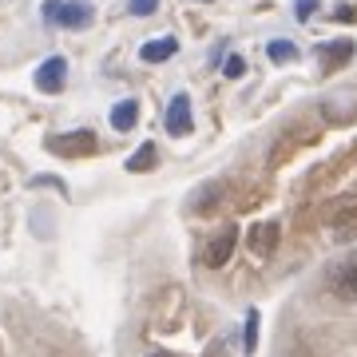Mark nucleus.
Wrapping results in <instances>:
<instances>
[{
  "mask_svg": "<svg viewBox=\"0 0 357 357\" xmlns=\"http://www.w3.org/2000/svg\"><path fill=\"white\" fill-rule=\"evenodd\" d=\"M44 16H48L52 24L79 32V28H88L96 20V8H91L88 0H48L44 4Z\"/></svg>",
  "mask_w": 357,
  "mask_h": 357,
  "instance_id": "nucleus-1",
  "label": "nucleus"
},
{
  "mask_svg": "<svg viewBox=\"0 0 357 357\" xmlns=\"http://www.w3.org/2000/svg\"><path fill=\"white\" fill-rule=\"evenodd\" d=\"M330 290L337 294L342 302H357V255L342 258V262L330 270Z\"/></svg>",
  "mask_w": 357,
  "mask_h": 357,
  "instance_id": "nucleus-3",
  "label": "nucleus"
},
{
  "mask_svg": "<svg viewBox=\"0 0 357 357\" xmlns=\"http://www.w3.org/2000/svg\"><path fill=\"white\" fill-rule=\"evenodd\" d=\"M270 60L274 64H290V60H298V48H294L290 40H270Z\"/></svg>",
  "mask_w": 357,
  "mask_h": 357,
  "instance_id": "nucleus-13",
  "label": "nucleus"
},
{
  "mask_svg": "<svg viewBox=\"0 0 357 357\" xmlns=\"http://www.w3.org/2000/svg\"><path fill=\"white\" fill-rule=\"evenodd\" d=\"M278 238H282L278 222H258V227L250 230V255H258V258H270L274 250H278Z\"/></svg>",
  "mask_w": 357,
  "mask_h": 357,
  "instance_id": "nucleus-8",
  "label": "nucleus"
},
{
  "mask_svg": "<svg viewBox=\"0 0 357 357\" xmlns=\"http://www.w3.org/2000/svg\"><path fill=\"white\" fill-rule=\"evenodd\" d=\"M64 79H68L64 56H52V60H44V64L36 68V88L44 91V96H56V91H64Z\"/></svg>",
  "mask_w": 357,
  "mask_h": 357,
  "instance_id": "nucleus-6",
  "label": "nucleus"
},
{
  "mask_svg": "<svg viewBox=\"0 0 357 357\" xmlns=\"http://www.w3.org/2000/svg\"><path fill=\"white\" fill-rule=\"evenodd\" d=\"M131 16H151L155 8H159V0H128Z\"/></svg>",
  "mask_w": 357,
  "mask_h": 357,
  "instance_id": "nucleus-15",
  "label": "nucleus"
},
{
  "mask_svg": "<svg viewBox=\"0 0 357 357\" xmlns=\"http://www.w3.org/2000/svg\"><path fill=\"white\" fill-rule=\"evenodd\" d=\"M163 128H167V135H191V96L178 91L175 100L167 103Z\"/></svg>",
  "mask_w": 357,
  "mask_h": 357,
  "instance_id": "nucleus-5",
  "label": "nucleus"
},
{
  "mask_svg": "<svg viewBox=\"0 0 357 357\" xmlns=\"http://www.w3.org/2000/svg\"><path fill=\"white\" fill-rule=\"evenodd\" d=\"M243 72H246L243 56H230V60H227V68H222V76H227V79H238Z\"/></svg>",
  "mask_w": 357,
  "mask_h": 357,
  "instance_id": "nucleus-16",
  "label": "nucleus"
},
{
  "mask_svg": "<svg viewBox=\"0 0 357 357\" xmlns=\"http://www.w3.org/2000/svg\"><path fill=\"white\" fill-rule=\"evenodd\" d=\"M159 163V147L155 143H143L139 151L128 159V171H135V175H143V171H151V167Z\"/></svg>",
  "mask_w": 357,
  "mask_h": 357,
  "instance_id": "nucleus-12",
  "label": "nucleus"
},
{
  "mask_svg": "<svg viewBox=\"0 0 357 357\" xmlns=\"http://www.w3.org/2000/svg\"><path fill=\"white\" fill-rule=\"evenodd\" d=\"M135 123H139V103L135 100H119L112 107V128L115 131H131Z\"/></svg>",
  "mask_w": 357,
  "mask_h": 357,
  "instance_id": "nucleus-10",
  "label": "nucleus"
},
{
  "mask_svg": "<svg viewBox=\"0 0 357 357\" xmlns=\"http://www.w3.org/2000/svg\"><path fill=\"white\" fill-rule=\"evenodd\" d=\"M234 246H238V230H234V227H222V230L215 234V238L206 243V255H203V262H206L211 270L227 266V262H230V255H234Z\"/></svg>",
  "mask_w": 357,
  "mask_h": 357,
  "instance_id": "nucleus-4",
  "label": "nucleus"
},
{
  "mask_svg": "<svg viewBox=\"0 0 357 357\" xmlns=\"http://www.w3.org/2000/svg\"><path fill=\"white\" fill-rule=\"evenodd\" d=\"M333 16H337V20H354V8H349V4H342V8H337V13H333Z\"/></svg>",
  "mask_w": 357,
  "mask_h": 357,
  "instance_id": "nucleus-18",
  "label": "nucleus"
},
{
  "mask_svg": "<svg viewBox=\"0 0 357 357\" xmlns=\"http://www.w3.org/2000/svg\"><path fill=\"white\" fill-rule=\"evenodd\" d=\"M330 227L337 238H357V199H342L330 211Z\"/></svg>",
  "mask_w": 357,
  "mask_h": 357,
  "instance_id": "nucleus-7",
  "label": "nucleus"
},
{
  "mask_svg": "<svg viewBox=\"0 0 357 357\" xmlns=\"http://www.w3.org/2000/svg\"><path fill=\"white\" fill-rule=\"evenodd\" d=\"M349 56H354V44H349V40H337L330 48H321V64H326V72H333V68H342Z\"/></svg>",
  "mask_w": 357,
  "mask_h": 357,
  "instance_id": "nucleus-11",
  "label": "nucleus"
},
{
  "mask_svg": "<svg viewBox=\"0 0 357 357\" xmlns=\"http://www.w3.org/2000/svg\"><path fill=\"white\" fill-rule=\"evenodd\" d=\"M246 354H255V345H258V310H250L246 314Z\"/></svg>",
  "mask_w": 357,
  "mask_h": 357,
  "instance_id": "nucleus-14",
  "label": "nucleus"
},
{
  "mask_svg": "<svg viewBox=\"0 0 357 357\" xmlns=\"http://www.w3.org/2000/svg\"><path fill=\"white\" fill-rule=\"evenodd\" d=\"M44 147L52 155H64V159H84V155L100 151V139H96V131H68V135H48Z\"/></svg>",
  "mask_w": 357,
  "mask_h": 357,
  "instance_id": "nucleus-2",
  "label": "nucleus"
},
{
  "mask_svg": "<svg viewBox=\"0 0 357 357\" xmlns=\"http://www.w3.org/2000/svg\"><path fill=\"white\" fill-rule=\"evenodd\" d=\"M147 357H175V354H167V349H155V354H147Z\"/></svg>",
  "mask_w": 357,
  "mask_h": 357,
  "instance_id": "nucleus-19",
  "label": "nucleus"
},
{
  "mask_svg": "<svg viewBox=\"0 0 357 357\" xmlns=\"http://www.w3.org/2000/svg\"><path fill=\"white\" fill-rule=\"evenodd\" d=\"M178 52V40L175 36H159V40H147L139 48V60L143 64H163V60H171Z\"/></svg>",
  "mask_w": 357,
  "mask_h": 357,
  "instance_id": "nucleus-9",
  "label": "nucleus"
},
{
  "mask_svg": "<svg viewBox=\"0 0 357 357\" xmlns=\"http://www.w3.org/2000/svg\"><path fill=\"white\" fill-rule=\"evenodd\" d=\"M314 8H318V0H298V4H294V16H298V20H310Z\"/></svg>",
  "mask_w": 357,
  "mask_h": 357,
  "instance_id": "nucleus-17",
  "label": "nucleus"
}]
</instances>
